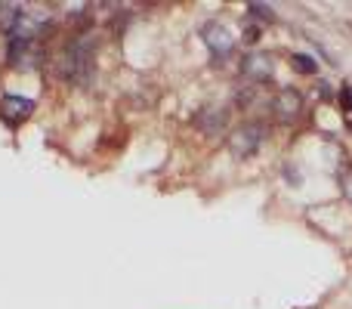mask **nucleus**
Returning <instances> with one entry per match:
<instances>
[{"instance_id":"7","label":"nucleus","mask_w":352,"mask_h":309,"mask_svg":"<svg viewBox=\"0 0 352 309\" xmlns=\"http://www.w3.org/2000/svg\"><path fill=\"white\" fill-rule=\"evenodd\" d=\"M0 111H3V118L10 124H22L25 118L34 111V103H31V99H22V96H6L3 103H0Z\"/></svg>"},{"instance_id":"4","label":"nucleus","mask_w":352,"mask_h":309,"mask_svg":"<svg viewBox=\"0 0 352 309\" xmlns=\"http://www.w3.org/2000/svg\"><path fill=\"white\" fill-rule=\"evenodd\" d=\"M226 124H229V111L226 109H201L198 115H195V127H198L204 136L223 134Z\"/></svg>"},{"instance_id":"12","label":"nucleus","mask_w":352,"mask_h":309,"mask_svg":"<svg viewBox=\"0 0 352 309\" xmlns=\"http://www.w3.org/2000/svg\"><path fill=\"white\" fill-rule=\"evenodd\" d=\"M244 41L256 43V41H260V28H256V25H248V28H244Z\"/></svg>"},{"instance_id":"11","label":"nucleus","mask_w":352,"mask_h":309,"mask_svg":"<svg viewBox=\"0 0 352 309\" xmlns=\"http://www.w3.org/2000/svg\"><path fill=\"white\" fill-rule=\"evenodd\" d=\"M250 12H254L256 19H263V22H272V6H266V3H250Z\"/></svg>"},{"instance_id":"3","label":"nucleus","mask_w":352,"mask_h":309,"mask_svg":"<svg viewBox=\"0 0 352 309\" xmlns=\"http://www.w3.org/2000/svg\"><path fill=\"white\" fill-rule=\"evenodd\" d=\"M272 111L278 121H297L300 111H303V96L297 90H281L272 99Z\"/></svg>"},{"instance_id":"9","label":"nucleus","mask_w":352,"mask_h":309,"mask_svg":"<svg viewBox=\"0 0 352 309\" xmlns=\"http://www.w3.org/2000/svg\"><path fill=\"white\" fill-rule=\"evenodd\" d=\"M19 6H12V3H0V31H12L16 28V22H19Z\"/></svg>"},{"instance_id":"2","label":"nucleus","mask_w":352,"mask_h":309,"mask_svg":"<svg viewBox=\"0 0 352 309\" xmlns=\"http://www.w3.org/2000/svg\"><path fill=\"white\" fill-rule=\"evenodd\" d=\"M263 140H266V124L248 121V124H241V127H235L229 134V152H232V158L244 161V158L256 155V149L263 146Z\"/></svg>"},{"instance_id":"1","label":"nucleus","mask_w":352,"mask_h":309,"mask_svg":"<svg viewBox=\"0 0 352 309\" xmlns=\"http://www.w3.org/2000/svg\"><path fill=\"white\" fill-rule=\"evenodd\" d=\"M62 78L74 81V84H87L93 74V41L87 34L74 37L62 50Z\"/></svg>"},{"instance_id":"14","label":"nucleus","mask_w":352,"mask_h":309,"mask_svg":"<svg viewBox=\"0 0 352 309\" xmlns=\"http://www.w3.org/2000/svg\"><path fill=\"white\" fill-rule=\"evenodd\" d=\"M346 99H349V103H352V87H349V90H346Z\"/></svg>"},{"instance_id":"8","label":"nucleus","mask_w":352,"mask_h":309,"mask_svg":"<svg viewBox=\"0 0 352 309\" xmlns=\"http://www.w3.org/2000/svg\"><path fill=\"white\" fill-rule=\"evenodd\" d=\"M10 59H12V65H19V68H31V65H37V59H41V56L34 53V43H19V41H12Z\"/></svg>"},{"instance_id":"6","label":"nucleus","mask_w":352,"mask_h":309,"mask_svg":"<svg viewBox=\"0 0 352 309\" xmlns=\"http://www.w3.org/2000/svg\"><path fill=\"white\" fill-rule=\"evenodd\" d=\"M241 72L248 74L250 81H269L272 78V72H275V65H272V59H269L266 53H250V56H244V62H241Z\"/></svg>"},{"instance_id":"5","label":"nucleus","mask_w":352,"mask_h":309,"mask_svg":"<svg viewBox=\"0 0 352 309\" xmlns=\"http://www.w3.org/2000/svg\"><path fill=\"white\" fill-rule=\"evenodd\" d=\"M204 43L213 50V56H226L235 47V37L229 34V28H223L219 22H207L204 25Z\"/></svg>"},{"instance_id":"13","label":"nucleus","mask_w":352,"mask_h":309,"mask_svg":"<svg viewBox=\"0 0 352 309\" xmlns=\"http://www.w3.org/2000/svg\"><path fill=\"white\" fill-rule=\"evenodd\" d=\"M343 192H346V198L352 201V173L346 176V180H343Z\"/></svg>"},{"instance_id":"10","label":"nucleus","mask_w":352,"mask_h":309,"mask_svg":"<svg viewBox=\"0 0 352 309\" xmlns=\"http://www.w3.org/2000/svg\"><path fill=\"white\" fill-rule=\"evenodd\" d=\"M291 62H294V68H297L300 74H316L318 72V62L312 59V56H306V53H294Z\"/></svg>"}]
</instances>
